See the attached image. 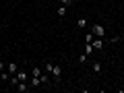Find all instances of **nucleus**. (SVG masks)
<instances>
[{"instance_id": "15", "label": "nucleus", "mask_w": 124, "mask_h": 93, "mask_svg": "<svg viewBox=\"0 0 124 93\" xmlns=\"http://www.w3.org/2000/svg\"><path fill=\"white\" fill-rule=\"evenodd\" d=\"M62 4H64V6H68V4H72V0H62Z\"/></svg>"}, {"instance_id": "12", "label": "nucleus", "mask_w": 124, "mask_h": 93, "mask_svg": "<svg viewBox=\"0 0 124 93\" xmlns=\"http://www.w3.org/2000/svg\"><path fill=\"white\" fill-rule=\"evenodd\" d=\"M79 27L83 29V27H87V19H79Z\"/></svg>"}, {"instance_id": "3", "label": "nucleus", "mask_w": 124, "mask_h": 93, "mask_svg": "<svg viewBox=\"0 0 124 93\" xmlns=\"http://www.w3.org/2000/svg\"><path fill=\"white\" fill-rule=\"evenodd\" d=\"M91 46H93V50H101L103 48V39H101V37H97V39L91 41Z\"/></svg>"}, {"instance_id": "14", "label": "nucleus", "mask_w": 124, "mask_h": 93, "mask_svg": "<svg viewBox=\"0 0 124 93\" xmlns=\"http://www.w3.org/2000/svg\"><path fill=\"white\" fill-rule=\"evenodd\" d=\"M85 60H87V54H81V56H79V62H81V64H85Z\"/></svg>"}, {"instance_id": "6", "label": "nucleus", "mask_w": 124, "mask_h": 93, "mask_svg": "<svg viewBox=\"0 0 124 93\" xmlns=\"http://www.w3.org/2000/svg\"><path fill=\"white\" fill-rule=\"evenodd\" d=\"M17 77H19V81H27V72L25 70H17Z\"/></svg>"}, {"instance_id": "4", "label": "nucleus", "mask_w": 124, "mask_h": 93, "mask_svg": "<svg viewBox=\"0 0 124 93\" xmlns=\"http://www.w3.org/2000/svg\"><path fill=\"white\" fill-rule=\"evenodd\" d=\"M29 87H31V85H27L25 81H21V83L17 85V89H19V91H21V93H25V91H29Z\"/></svg>"}, {"instance_id": "1", "label": "nucleus", "mask_w": 124, "mask_h": 93, "mask_svg": "<svg viewBox=\"0 0 124 93\" xmlns=\"http://www.w3.org/2000/svg\"><path fill=\"white\" fill-rule=\"evenodd\" d=\"M91 31H93V35H97V37H103V35H106V27L99 25V23H95V25L91 27Z\"/></svg>"}, {"instance_id": "10", "label": "nucleus", "mask_w": 124, "mask_h": 93, "mask_svg": "<svg viewBox=\"0 0 124 93\" xmlns=\"http://www.w3.org/2000/svg\"><path fill=\"white\" fill-rule=\"evenodd\" d=\"M85 41H87V44H91V41H93V31H91V33H87V35H85Z\"/></svg>"}, {"instance_id": "9", "label": "nucleus", "mask_w": 124, "mask_h": 93, "mask_svg": "<svg viewBox=\"0 0 124 93\" xmlns=\"http://www.w3.org/2000/svg\"><path fill=\"white\" fill-rule=\"evenodd\" d=\"M31 75H33V77H39V75H41V68H37V66H35L33 70H31Z\"/></svg>"}, {"instance_id": "11", "label": "nucleus", "mask_w": 124, "mask_h": 93, "mask_svg": "<svg viewBox=\"0 0 124 93\" xmlns=\"http://www.w3.org/2000/svg\"><path fill=\"white\" fill-rule=\"evenodd\" d=\"M93 70H95V72H101V64H99V62H95V64H93Z\"/></svg>"}, {"instance_id": "2", "label": "nucleus", "mask_w": 124, "mask_h": 93, "mask_svg": "<svg viewBox=\"0 0 124 93\" xmlns=\"http://www.w3.org/2000/svg\"><path fill=\"white\" fill-rule=\"evenodd\" d=\"M50 72H52V75H54V79H56V81H60V75H62V68L58 66V64H54V66H52V70H50Z\"/></svg>"}, {"instance_id": "7", "label": "nucleus", "mask_w": 124, "mask_h": 93, "mask_svg": "<svg viewBox=\"0 0 124 93\" xmlns=\"http://www.w3.org/2000/svg\"><path fill=\"white\" fill-rule=\"evenodd\" d=\"M31 87H37V85H41V81H39V77H33V79H31Z\"/></svg>"}, {"instance_id": "13", "label": "nucleus", "mask_w": 124, "mask_h": 93, "mask_svg": "<svg viewBox=\"0 0 124 93\" xmlns=\"http://www.w3.org/2000/svg\"><path fill=\"white\" fill-rule=\"evenodd\" d=\"M91 52H93V46L87 44V46H85V54H91Z\"/></svg>"}, {"instance_id": "8", "label": "nucleus", "mask_w": 124, "mask_h": 93, "mask_svg": "<svg viewBox=\"0 0 124 93\" xmlns=\"http://www.w3.org/2000/svg\"><path fill=\"white\" fill-rule=\"evenodd\" d=\"M58 17H66V6H64V4L58 8Z\"/></svg>"}, {"instance_id": "5", "label": "nucleus", "mask_w": 124, "mask_h": 93, "mask_svg": "<svg viewBox=\"0 0 124 93\" xmlns=\"http://www.w3.org/2000/svg\"><path fill=\"white\" fill-rule=\"evenodd\" d=\"M6 70H8L10 75H17V70H19V66H17V64H15V62H10L8 66H6Z\"/></svg>"}]
</instances>
